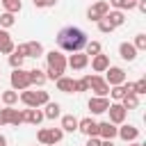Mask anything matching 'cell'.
<instances>
[{"label":"cell","mask_w":146,"mask_h":146,"mask_svg":"<svg viewBox=\"0 0 146 146\" xmlns=\"http://www.w3.org/2000/svg\"><path fill=\"white\" fill-rule=\"evenodd\" d=\"M87 32L75 27V25H68V27H62L57 32V46L59 50H66V52H80L84 46H87Z\"/></svg>","instance_id":"6da1fadb"},{"label":"cell","mask_w":146,"mask_h":146,"mask_svg":"<svg viewBox=\"0 0 146 146\" xmlns=\"http://www.w3.org/2000/svg\"><path fill=\"white\" fill-rule=\"evenodd\" d=\"M46 62H48L46 80H57V78H62V75H64L66 57L62 55V50H50V52H46Z\"/></svg>","instance_id":"7a4b0ae2"},{"label":"cell","mask_w":146,"mask_h":146,"mask_svg":"<svg viewBox=\"0 0 146 146\" xmlns=\"http://www.w3.org/2000/svg\"><path fill=\"white\" fill-rule=\"evenodd\" d=\"M21 100L25 103V107H41L50 100V96H48V91H27V89H23Z\"/></svg>","instance_id":"3957f363"},{"label":"cell","mask_w":146,"mask_h":146,"mask_svg":"<svg viewBox=\"0 0 146 146\" xmlns=\"http://www.w3.org/2000/svg\"><path fill=\"white\" fill-rule=\"evenodd\" d=\"M21 123H25L23 110L18 112V110H14V105H5L0 110V125H21Z\"/></svg>","instance_id":"277c9868"},{"label":"cell","mask_w":146,"mask_h":146,"mask_svg":"<svg viewBox=\"0 0 146 146\" xmlns=\"http://www.w3.org/2000/svg\"><path fill=\"white\" fill-rule=\"evenodd\" d=\"M62 137H64V130L62 128H41L36 132V139L43 146H55L57 141H62Z\"/></svg>","instance_id":"5b68a950"},{"label":"cell","mask_w":146,"mask_h":146,"mask_svg":"<svg viewBox=\"0 0 146 146\" xmlns=\"http://www.w3.org/2000/svg\"><path fill=\"white\" fill-rule=\"evenodd\" d=\"M9 82H11V89L14 91H23V89H30V71H25L23 66L21 68H14V73L9 75Z\"/></svg>","instance_id":"8992f818"},{"label":"cell","mask_w":146,"mask_h":146,"mask_svg":"<svg viewBox=\"0 0 146 146\" xmlns=\"http://www.w3.org/2000/svg\"><path fill=\"white\" fill-rule=\"evenodd\" d=\"M14 52H18L21 57H41L43 55V46L39 41H27V43H18L14 46Z\"/></svg>","instance_id":"52a82bcc"},{"label":"cell","mask_w":146,"mask_h":146,"mask_svg":"<svg viewBox=\"0 0 146 146\" xmlns=\"http://www.w3.org/2000/svg\"><path fill=\"white\" fill-rule=\"evenodd\" d=\"M87 78V82H89V89L96 94V96H107L110 94V84L105 82V78H100V75H84Z\"/></svg>","instance_id":"ba28073f"},{"label":"cell","mask_w":146,"mask_h":146,"mask_svg":"<svg viewBox=\"0 0 146 146\" xmlns=\"http://www.w3.org/2000/svg\"><path fill=\"white\" fill-rule=\"evenodd\" d=\"M105 82H107L110 87L123 84V82H125V71H123L121 66H107V68H105Z\"/></svg>","instance_id":"9c48e42d"},{"label":"cell","mask_w":146,"mask_h":146,"mask_svg":"<svg viewBox=\"0 0 146 146\" xmlns=\"http://www.w3.org/2000/svg\"><path fill=\"white\" fill-rule=\"evenodd\" d=\"M107 112H110V123H114V125H121V123L125 121V114H128V110H125V107H123L119 100L110 103Z\"/></svg>","instance_id":"30bf717a"},{"label":"cell","mask_w":146,"mask_h":146,"mask_svg":"<svg viewBox=\"0 0 146 146\" xmlns=\"http://www.w3.org/2000/svg\"><path fill=\"white\" fill-rule=\"evenodd\" d=\"M110 11V2H105V0H98L96 5H91L89 9H87V18L89 21H94V23H98L105 14Z\"/></svg>","instance_id":"8fae6325"},{"label":"cell","mask_w":146,"mask_h":146,"mask_svg":"<svg viewBox=\"0 0 146 146\" xmlns=\"http://www.w3.org/2000/svg\"><path fill=\"white\" fill-rule=\"evenodd\" d=\"M78 130H80L82 135H87V137H98V123H96L91 116L80 119V121H78Z\"/></svg>","instance_id":"7c38bea8"},{"label":"cell","mask_w":146,"mask_h":146,"mask_svg":"<svg viewBox=\"0 0 146 146\" xmlns=\"http://www.w3.org/2000/svg\"><path fill=\"white\" fill-rule=\"evenodd\" d=\"M107 107H110L107 96H91V98H89V110H91V114H103V112H107Z\"/></svg>","instance_id":"4fadbf2b"},{"label":"cell","mask_w":146,"mask_h":146,"mask_svg":"<svg viewBox=\"0 0 146 146\" xmlns=\"http://www.w3.org/2000/svg\"><path fill=\"white\" fill-rule=\"evenodd\" d=\"M116 137H121L123 141H135L139 137V128H135L130 123H121V128H116Z\"/></svg>","instance_id":"5bb4252c"},{"label":"cell","mask_w":146,"mask_h":146,"mask_svg":"<svg viewBox=\"0 0 146 146\" xmlns=\"http://www.w3.org/2000/svg\"><path fill=\"white\" fill-rule=\"evenodd\" d=\"M66 64H68L73 71H82V68L89 64V55H87V52H73Z\"/></svg>","instance_id":"9a60e30c"},{"label":"cell","mask_w":146,"mask_h":146,"mask_svg":"<svg viewBox=\"0 0 146 146\" xmlns=\"http://www.w3.org/2000/svg\"><path fill=\"white\" fill-rule=\"evenodd\" d=\"M23 119H25L27 123H32V125H39L46 116H43V112H41L39 107H27V110H23Z\"/></svg>","instance_id":"2e32d148"},{"label":"cell","mask_w":146,"mask_h":146,"mask_svg":"<svg viewBox=\"0 0 146 146\" xmlns=\"http://www.w3.org/2000/svg\"><path fill=\"white\" fill-rule=\"evenodd\" d=\"M119 55H121V59H125V62H135V59H137V48H135L132 43L123 41V43H119Z\"/></svg>","instance_id":"e0dca14e"},{"label":"cell","mask_w":146,"mask_h":146,"mask_svg":"<svg viewBox=\"0 0 146 146\" xmlns=\"http://www.w3.org/2000/svg\"><path fill=\"white\" fill-rule=\"evenodd\" d=\"M110 66V57L107 55H103V52H98V55H94L91 57V68L96 71V73H105V68Z\"/></svg>","instance_id":"ac0fdd59"},{"label":"cell","mask_w":146,"mask_h":146,"mask_svg":"<svg viewBox=\"0 0 146 146\" xmlns=\"http://www.w3.org/2000/svg\"><path fill=\"white\" fill-rule=\"evenodd\" d=\"M98 137H100V139H114V137H116V125L110 123V121L98 123Z\"/></svg>","instance_id":"d6986e66"},{"label":"cell","mask_w":146,"mask_h":146,"mask_svg":"<svg viewBox=\"0 0 146 146\" xmlns=\"http://www.w3.org/2000/svg\"><path fill=\"white\" fill-rule=\"evenodd\" d=\"M105 18H107V23H110L112 27H121V25L125 23V14H123L121 9H112V11H107Z\"/></svg>","instance_id":"ffe728a7"},{"label":"cell","mask_w":146,"mask_h":146,"mask_svg":"<svg viewBox=\"0 0 146 146\" xmlns=\"http://www.w3.org/2000/svg\"><path fill=\"white\" fill-rule=\"evenodd\" d=\"M0 52H2V55L14 52V41H11V36H9V32L2 30V27H0Z\"/></svg>","instance_id":"44dd1931"},{"label":"cell","mask_w":146,"mask_h":146,"mask_svg":"<svg viewBox=\"0 0 146 146\" xmlns=\"http://www.w3.org/2000/svg\"><path fill=\"white\" fill-rule=\"evenodd\" d=\"M73 78H66V75H62V78H57L55 80V84H57V89L59 91H64V94H73Z\"/></svg>","instance_id":"7402d4cb"},{"label":"cell","mask_w":146,"mask_h":146,"mask_svg":"<svg viewBox=\"0 0 146 146\" xmlns=\"http://www.w3.org/2000/svg\"><path fill=\"white\" fill-rule=\"evenodd\" d=\"M62 130L64 132H75L78 130V119L73 114H64L62 116Z\"/></svg>","instance_id":"603a6c76"},{"label":"cell","mask_w":146,"mask_h":146,"mask_svg":"<svg viewBox=\"0 0 146 146\" xmlns=\"http://www.w3.org/2000/svg\"><path fill=\"white\" fill-rule=\"evenodd\" d=\"M43 107H46V110H43V116H46V119H57V116H59V110H62V105H59V103L48 100Z\"/></svg>","instance_id":"cb8c5ba5"},{"label":"cell","mask_w":146,"mask_h":146,"mask_svg":"<svg viewBox=\"0 0 146 146\" xmlns=\"http://www.w3.org/2000/svg\"><path fill=\"white\" fill-rule=\"evenodd\" d=\"M30 84H36V87L46 84V73L41 68H32L30 71Z\"/></svg>","instance_id":"d4e9b609"},{"label":"cell","mask_w":146,"mask_h":146,"mask_svg":"<svg viewBox=\"0 0 146 146\" xmlns=\"http://www.w3.org/2000/svg\"><path fill=\"white\" fill-rule=\"evenodd\" d=\"M121 105H123L125 110H135V107H139V96H137V94H125V96L121 98Z\"/></svg>","instance_id":"484cf974"},{"label":"cell","mask_w":146,"mask_h":146,"mask_svg":"<svg viewBox=\"0 0 146 146\" xmlns=\"http://www.w3.org/2000/svg\"><path fill=\"white\" fill-rule=\"evenodd\" d=\"M0 100H2L5 105H16V103H18V91L7 89V91H2V94H0Z\"/></svg>","instance_id":"4316f807"},{"label":"cell","mask_w":146,"mask_h":146,"mask_svg":"<svg viewBox=\"0 0 146 146\" xmlns=\"http://www.w3.org/2000/svg\"><path fill=\"white\" fill-rule=\"evenodd\" d=\"M2 7H5V11H9V14H18V11L23 9V2H21V0H2Z\"/></svg>","instance_id":"83f0119b"},{"label":"cell","mask_w":146,"mask_h":146,"mask_svg":"<svg viewBox=\"0 0 146 146\" xmlns=\"http://www.w3.org/2000/svg\"><path fill=\"white\" fill-rule=\"evenodd\" d=\"M14 23H16L14 14H9V11H2V14H0V27H2V30H9Z\"/></svg>","instance_id":"f1b7e54d"},{"label":"cell","mask_w":146,"mask_h":146,"mask_svg":"<svg viewBox=\"0 0 146 146\" xmlns=\"http://www.w3.org/2000/svg\"><path fill=\"white\" fill-rule=\"evenodd\" d=\"M110 7L125 11V9H132L135 7V0H110Z\"/></svg>","instance_id":"f546056e"},{"label":"cell","mask_w":146,"mask_h":146,"mask_svg":"<svg viewBox=\"0 0 146 146\" xmlns=\"http://www.w3.org/2000/svg\"><path fill=\"white\" fill-rule=\"evenodd\" d=\"M110 96H112L114 100H121V98L125 96V89H123V84H114V87H110Z\"/></svg>","instance_id":"4dcf8cb0"},{"label":"cell","mask_w":146,"mask_h":146,"mask_svg":"<svg viewBox=\"0 0 146 146\" xmlns=\"http://www.w3.org/2000/svg\"><path fill=\"white\" fill-rule=\"evenodd\" d=\"M23 59H25V57H21L18 52H9V66H11V68H21V66H23Z\"/></svg>","instance_id":"1f68e13d"},{"label":"cell","mask_w":146,"mask_h":146,"mask_svg":"<svg viewBox=\"0 0 146 146\" xmlns=\"http://www.w3.org/2000/svg\"><path fill=\"white\" fill-rule=\"evenodd\" d=\"M84 48H87V55H89V57H94V55L100 52V43H98V41H87Z\"/></svg>","instance_id":"d6a6232c"},{"label":"cell","mask_w":146,"mask_h":146,"mask_svg":"<svg viewBox=\"0 0 146 146\" xmlns=\"http://www.w3.org/2000/svg\"><path fill=\"white\" fill-rule=\"evenodd\" d=\"M73 91H75V94H80V91H89V82H87V78L75 80V82H73Z\"/></svg>","instance_id":"836d02e7"},{"label":"cell","mask_w":146,"mask_h":146,"mask_svg":"<svg viewBox=\"0 0 146 146\" xmlns=\"http://www.w3.org/2000/svg\"><path fill=\"white\" fill-rule=\"evenodd\" d=\"M132 46L137 48V52H139V50H146V34H144V32H141V34H137Z\"/></svg>","instance_id":"e575fe53"},{"label":"cell","mask_w":146,"mask_h":146,"mask_svg":"<svg viewBox=\"0 0 146 146\" xmlns=\"http://www.w3.org/2000/svg\"><path fill=\"white\" fill-rule=\"evenodd\" d=\"M98 30H100V32H103V34H107V32H112V30H114V27H112V25H110V23H107V18H105V16H103V18H100V21H98Z\"/></svg>","instance_id":"d590c367"},{"label":"cell","mask_w":146,"mask_h":146,"mask_svg":"<svg viewBox=\"0 0 146 146\" xmlns=\"http://www.w3.org/2000/svg\"><path fill=\"white\" fill-rule=\"evenodd\" d=\"M34 2V7H39V9H43V7H55L57 5V0H32Z\"/></svg>","instance_id":"8d00e7d4"},{"label":"cell","mask_w":146,"mask_h":146,"mask_svg":"<svg viewBox=\"0 0 146 146\" xmlns=\"http://www.w3.org/2000/svg\"><path fill=\"white\" fill-rule=\"evenodd\" d=\"M135 94H137V96H139V94H146V80H144V78L135 82Z\"/></svg>","instance_id":"74e56055"},{"label":"cell","mask_w":146,"mask_h":146,"mask_svg":"<svg viewBox=\"0 0 146 146\" xmlns=\"http://www.w3.org/2000/svg\"><path fill=\"white\" fill-rule=\"evenodd\" d=\"M87 146H100V137H87Z\"/></svg>","instance_id":"f35d334b"},{"label":"cell","mask_w":146,"mask_h":146,"mask_svg":"<svg viewBox=\"0 0 146 146\" xmlns=\"http://www.w3.org/2000/svg\"><path fill=\"white\" fill-rule=\"evenodd\" d=\"M123 89L125 94H135V82H123Z\"/></svg>","instance_id":"ab89813d"},{"label":"cell","mask_w":146,"mask_h":146,"mask_svg":"<svg viewBox=\"0 0 146 146\" xmlns=\"http://www.w3.org/2000/svg\"><path fill=\"white\" fill-rule=\"evenodd\" d=\"M100 146H114L112 139H100Z\"/></svg>","instance_id":"60d3db41"},{"label":"cell","mask_w":146,"mask_h":146,"mask_svg":"<svg viewBox=\"0 0 146 146\" xmlns=\"http://www.w3.org/2000/svg\"><path fill=\"white\" fill-rule=\"evenodd\" d=\"M0 146H7V139H5V135H0Z\"/></svg>","instance_id":"b9f144b4"},{"label":"cell","mask_w":146,"mask_h":146,"mask_svg":"<svg viewBox=\"0 0 146 146\" xmlns=\"http://www.w3.org/2000/svg\"><path fill=\"white\" fill-rule=\"evenodd\" d=\"M130 146H144V144H139V141H130Z\"/></svg>","instance_id":"7bdbcfd3"},{"label":"cell","mask_w":146,"mask_h":146,"mask_svg":"<svg viewBox=\"0 0 146 146\" xmlns=\"http://www.w3.org/2000/svg\"><path fill=\"white\" fill-rule=\"evenodd\" d=\"M135 2H137V0H135Z\"/></svg>","instance_id":"ee69618b"}]
</instances>
